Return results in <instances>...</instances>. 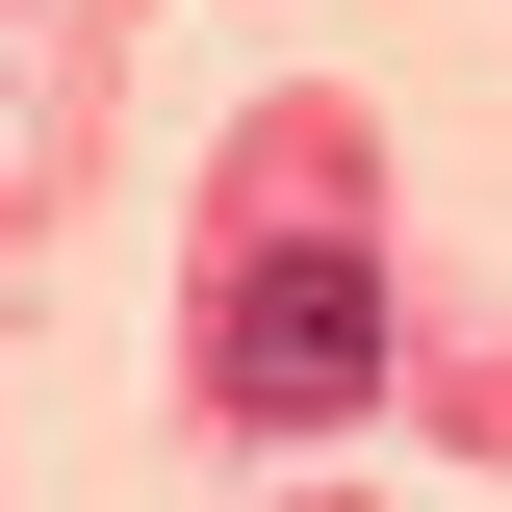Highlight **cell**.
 Returning <instances> with one entry per match:
<instances>
[{"label": "cell", "mask_w": 512, "mask_h": 512, "mask_svg": "<svg viewBox=\"0 0 512 512\" xmlns=\"http://www.w3.org/2000/svg\"><path fill=\"white\" fill-rule=\"evenodd\" d=\"M205 384H231L256 436H333V410L384 384V256L359 231H256L231 308H205Z\"/></svg>", "instance_id": "cell-1"}]
</instances>
